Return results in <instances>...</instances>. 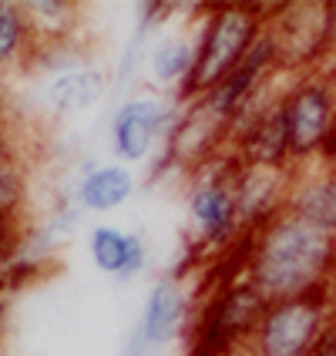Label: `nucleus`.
Instances as JSON below:
<instances>
[{"instance_id": "b1692460", "label": "nucleus", "mask_w": 336, "mask_h": 356, "mask_svg": "<svg viewBox=\"0 0 336 356\" xmlns=\"http://www.w3.org/2000/svg\"><path fill=\"white\" fill-rule=\"evenodd\" d=\"M330 319H333V326H336V289H333V316Z\"/></svg>"}, {"instance_id": "ddd939ff", "label": "nucleus", "mask_w": 336, "mask_h": 356, "mask_svg": "<svg viewBox=\"0 0 336 356\" xmlns=\"http://www.w3.org/2000/svg\"><path fill=\"white\" fill-rule=\"evenodd\" d=\"M286 212L336 236V165L313 161V165L293 168V188H289Z\"/></svg>"}, {"instance_id": "a211bd4d", "label": "nucleus", "mask_w": 336, "mask_h": 356, "mask_svg": "<svg viewBox=\"0 0 336 356\" xmlns=\"http://www.w3.org/2000/svg\"><path fill=\"white\" fill-rule=\"evenodd\" d=\"M40 38L34 20L27 14V3L0 0V74L20 71L38 60Z\"/></svg>"}, {"instance_id": "2eb2a0df", "label": "nucleus", "mask_w": 336, "mask_h": 356, "mask_svg": "<svg viewBox=\"0 0 336 356\" xmlns=\"http://www.w3.org/2000/svg\"><path fill=\"white\" fill-rule=\"evenodd\" d=\"M135 192H138V175L128 165L104 161V165H88L81 172L78 185H74V202L81 205V212L108 216L121 205H128Z\"/></svg>"}, {"instance_id": "aec40b11", "label": "nucleus", "mask_w": 336, "mask_h": 356, "mask_svg": "<svg viewBox=\"0 0 336 356\" xmlns=\"http://www.w3.org/2000/svg\"><path fill=\"white\" fill-rule=\"evenodd\" d=\"M24 209H27V172L17 159L0 165V218L24 222Z\"/></svg>"}, {"instance_id": "39448f33", "label": "nucleus", "mask_w": 336, "mask_h": 356, "mask_svg": "<svg viewBox=\"0 0 336 356\" xmlns=\"http://www.w3.org/2000/svg\"><path fill=\"white\" fill-rule=\"evenodd\" d=\"M266 34L276 44L279 74H310L333 60L330 40V0H289L273 3L266 14Z\"/></svg>"}, {"instance_id": "9d476101", "label": "nucleus", "mask_w": 336, "mask_h": 356, "mask_svg": "<svg viewBox=\"0 0 336 356\" xmlns=\"http://www.w3.org/2000/svg\"><path fill=\"white\" fill-rule=\"evenodd\" d=\"M279 78H282V74H279L276 44L262 31V38L253 44V51L242 58V64H239L232 74H225V78L218 81L216 88L202 98V104H205L222 124H229V128L236 131V124L249 115V108H253L273 84H279Z\"/></svg>"}, {"instance_id": "6ab92c4d", "label": "nucleus", "mask_w": 336, "mask_h": 356, "mask_svg": "<svg viewBox=\"0 0 336 356\" xmlns=\"http://www.w3.org/2000/svg\"><path fill=\"white\" fill-rule=\"evenodd\" d=\"M27 14L34 20L40 44H58V40H74L71 27L78 20V3L67 0H34L27 3Z\"/></svg>"}, {"instance_id": "dca6fc26", "label": "nucleus", "mask_w": 336, "mask_h": 356, "mask_svg": "<svg viewBox=\"0 0 336 356\" xmlns=\"http://www.w3.org/2000/svg\"><path fill=\"white\" fill-rule=\"evenodd\" d=\"M195 67V31L161 34L145 54V74L159 95H182Z\"/></svg>"}, {"instance_id": "9b49d317", "label": "nucleus", "mask_w": 336, "mask_h": 356, "mask_svg": "<svg viewBox=\"0 0 336 356\" xmlns=\"http://www.w3.org/2000/svg\"><path fill=\"white\" fill-rule=\"evenodd\" d=\"M189 313H192V293L185 289V279L178 273L161 276L145 296L138 326L128 339V356H148L161 346H168L182 333Z\"/></svg>"}, {"instance_id": "f8f14e48", "label": "nucleus", "mask_w": 336, "mask_h": 356, "mask_svg": "<svg viewBox=\"0 0 336 356\" xmlns=\"http://www.w3.org/2000/svg\"><path fill=\"white\" fill-rule=\"evenodd\" d=\"M293 188V168H269V165H239L236 195L239 218L246 236L266 229L269 222L286 216Z\"/></svg>"}, {"instance_id": "423d86ee", "label": "nucleus", "mask_w": 336, "mask_h": 356, "mask_svg": "<svg viewBox=\"0 0 336 356\" xmlns=\"http://www.w3.org/2000/svg\"><path fill=\"white\" fill-rule=\"evenodd\" d=\"M182 121V101L175 95H135L121 101L108 124V148L118 165H141L155 161L172 141Z\"/></svg>"}, {"instance_id": "4be33fe9", "label": "nucleus", "mask_w": 336, "mask_h": 356, "mask_svg": "<svg viewBox=\"0 0 336 356\" xmlns=\"http://www.w3.org/2000/svg\"><path fill=\"white\" fill-rule=\"evenodd\" d=\"M10 296H14V289L0 279V330H3V323H7V309H10Z\"/></svg>"}, {"instance_id": "412c9836", "label": "nucleus", "mask_w": 336, "mask_h": 356, "mask_svg": "<svg viewBox=\"0 0 336 356\" xmlns=\"http://www.w3.org/2000/svg\"><path fill=\"white\" fill-rule=\"evenodd\" d=\"M7 161H17V145H14V135H10V121L0 111V165H7Z\"/></svg>"}, {"instance_id": "1a4fd4ad", "label": "nucleus", "mask_w": 336, "mask_h": 356, "mask_svg": "<svg viewBox=\"0 0 336 356\" xmlns=\"http://www.w3.org/2000/svg\"><path fill=\"white\" fill-rule=\"evenodd\" d=\"M229 152L242 165H269V168H296L293 138L282 108V88L273 84L262 98L249 108V115L236 124Z\"/></svg>"}, {"instance_id": "20e7f679", "label": "nucleus", "mask_w": 336, "mask_h": 356, "mask_svg": "<svg viewBox=\"0 0 336 356\" xmlns=\"http://www.w3.org/2000/svg\"><path fill=\"white\" fill-rule=\"evenodd\" d=\"M242 161L232 152H222L216 159L202 161L189 172L185 181V216H189V236L192 252L198 256H222L236 249L246 238L242 218H239L236 178Z\"/></svg>"}, {"instance_id": "f3484780", "label": "nucleus", "mask_w": 336, "mask_h": 356, "mask_svg": "<svg viewBox=\"0 0 336 356\" xmlns=\"http://www.w3.org/2000/svg\"><path fill=\"white\" fill-rule=\"evenodd\" d=\"M108 91V74L98 64H84L74 71H61L44 84V108L58 118H74L84 115L88 108H95Z\"/></svg>"}, {"instance_id": "f03ea898", "label": "nucleus", "mask_w": 336, "mask_h": 356, "mask_svg": "<svg viewBox=\"0 0 336 356\" xmlns=\"http://www.w3.org/2000/svg\"><path fill=\"white\" fill-rule=\"evenodd\" d=\"M269 7L262 3H212L195 24V67L178 101L205 98L225 74H232L266 31Z\"/></svg>"}, {"instance_id": "7ed1b4c3", "label": "nucleus", "mask_w": 336, "mask_h": 356, "mask_svg": "<svg viewBox=\"0 0 336 356\" xmlns=\"http://www.w3.org/2000/svg\"><path fill=\"white\" fill-rule=\"evenodd\" d=\"M266 306L269 299L246 273L218 276L192 313L185 356H246Z\"/></svg>"}, {"instance_id": "5701e85b", "label": "nucleus", "mask_w": 336, "mask_h": 356, "mask_svg": "<svg viewBox=\"0 0 336 356\" xmlns=\"http://www.w3.org/2000/svg\"><path fill=\"white\" fill-rule=\"evenodd\" d=\"M330 40H333V58H336V0H330Z\"/></svg>"}, {"instance_id": "0eeeda50", "label": "nucleus", "mask_w": 336, "mask_h": 356, "mask_svg": "<svg viewBox=\"0 0 336 356\" xmlns=\"http://www.w3.org/2000/svg\"><path fill=\"white\" fill-rule=\"evenodd\" d=\"M333 316V293L273 299L266 306L246 356H313Z\"/></svg>"}, {"instance_id": "f257e3e1", "label": "nucleus", "mask_w": 336, "mask_h": 356, "mask_svg": "<svg viewBox=\"0 0 336 356\" xmlns=\"http://www.w3.org/2000/svg\"><path fill=\"white\" fill-rule=\"evenodd\" d=\"M246 279L269 299H296L336 289V236L296 216H279L246 236Z\"/></svg>"}, {"instance_id": "6e6552de", "label": "nucleus", "mask_w": 336, "mask_h": 356, "mask_svg": "<svg viewBox=\"0 0 336 356\" xmlns=\"http://www.w3.org/2000/svg\"><path fill=\"white\" fill-rule=\"evenodd\" d=\"M282 108L293 138L296 168L319 161L336 128V74L330 67L289 78L282 84Z\"/></svg>"}, {"instance_id": "4468645a", "label": "nucleus", "mask_w": 336, "mask_h": 356, "mask_svg": "<svg viewBox=\"0 0 336 356\" xmlns=\"http://www.w3.org/2000/svg\"><path fill=\"white\" fill-rule=\"evenodd\" d=\"M88 252H91V262L98 273L118 279V282H131L148 266L145 238L138 232L118 229V225H95L88 236Z\"/></svg>"}]
</instances>
